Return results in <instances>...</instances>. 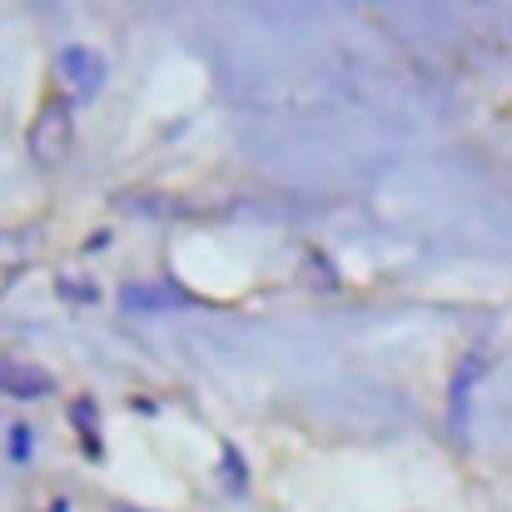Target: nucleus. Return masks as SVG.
<instances>
[{"instance_id": "1a4fd4ad", "label": "nucleus", "mask_w": 512, "mask_h": 512, "mask_svg": "<svg viewBox=\"0 0 512 512\" xmlns=\"http://www.w3.org/2000/svg\"><path fill=\"white\" fill-rule=\"evenodd\" d=\"M110 512H145V508H130V503H115Z\"/></svg>"}, {"instance_id": "f03ea898", "label": "nucleus", "mask_w": 512, "mask_h": 512, "mask_svg": "<svg viewBox=\"0 0 512 512\" xmlns=\"http://www.w3.org/2000/svg\"><path fill=\"white\" fill-rule=\"evenodd\" d=\"M0 393L5 398H20V403H35V398H50L55 393V373L20 358V353H0Z\"/></svg>"}, {"instance_id": "f257e3e1", "label": "nucleus", "mask_w": 512, "mask_h": 512, "mask_svg": "<svg viewBox=\"0 0 512 512\" xmlns=\"http://www.w3.org/2000/svg\"><path fill=\"white\" fill-rule=\"evenodd\" d=\"M70 150H75V110H70V100L55 95V100H45V110L30 125V155L55 170L70 160Z\"/></svg>"}, {"instance_id": "6e6552de", "label": "nucleus", "mask_w": 512, "mask_h": 512, "mask_svg": "<svg viewBox=\"0 0 512 512\" xmlns=\"http://www.w3.org/2000/svg\"><path fill=\"white\" fill-rule=\"evenodd\" d=\"M60 299H70L75 309H85V304H100V289L85 284V279H60Z\"/></svg>"}, {"instance_id": "20e7f679", "label": "nucleus", "mask_w": 512, "mask_h": 512, "mask_svg": "<svg viewBox=\"0 0 512 512\" xmlns=\"http://www.w3.org/2000/svg\"><path fill=\"white\" fill-rule=\"evenodd\" d=\"M60 80H70L75 85V95L80 100H95L100 95V85H105V65H100V55L95 50H85V45H70V50H60Z\"/></svg>"}, {"instance_id": "7ed1b4c3", "label": "nucleus", "mask_w": 512, "mask_h": 512, "mask_svg": "<svg viewBox=\"0 0 512 512\" xmlns=\"http://www.w3.org/2000/svg\"><path fill=\"white\" fill-rule=\"evenodd\" d=\"M483 373H488V358H483V353H468V358L458 363L453 383H448V428H453L458 438L468 433V403H473V388H478Z\"/></svg>"}, {"instance_id": "423d86ee", "label": "nucleus", "mask_w": 512, "mask_h": 512, "mask_svg": "<svg viewBox=\"0 0 512 512\" xmlns=\"http://www.w3.org/2000/svg\"><path fill=\"white\" fill-rule=\"evenodd\" d=\"M219 453H224V463H219V473H224V483H229V493H249V468H244V458H239V448H234V443H224Z\"/></svg>"}, {"instance_id": "0eeeda50", "label": "nucleus", "mask_w": 512, "mask_h": 512, "mask_svg": "<svg viewBox=\"0 0 512 512\" xmlns=\"http://www.w3.org/2000/svg\"><path fill=\"white\" fill-rule=\"evenodd\" d=\"M5 448H10V463H30V448H35V433H30V423H10V438H5Z\"/></svg>"}, {"instance_id": "39448f33", "label": "nucleus", "mask_w": 512, "mask_h": 512, "mask_svg": "<svg viewBox=\"0 0 512 512\" xmlns=\"http://www.w3.org/2000/svg\"><path fill=\"white\" fill-rule=\"evenodd\" d=\"M70 423H75V433L85 438V448H90L95 458H105V448H100V403H95L90 393L70 398Z\"/></svg>"}]
</instances>
